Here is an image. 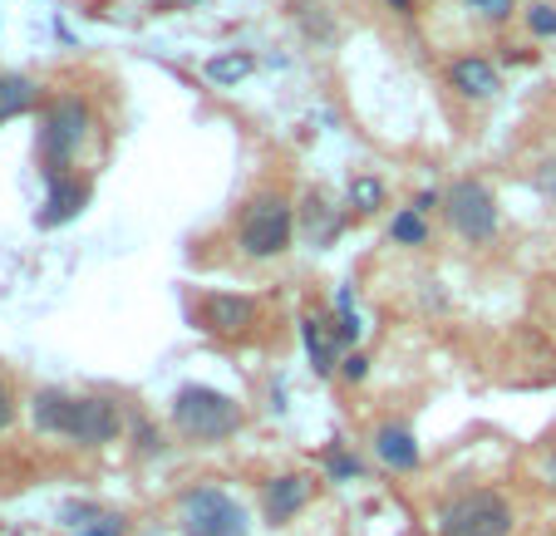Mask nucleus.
Segmentation results:
<instances>
[{
  "mask_svg": "<svg viewBox=\"0 0 556 536\" xmlns=\"http://www.w3.org/2000/svg\"><path fill=\"white\" fill-rule=\"evenodd\" d=\"M350 202H355L359 212H375L379 202H384V188H379L375 178H355L350 182Z\"/></svg>",
  "mask_w": 556,
  "mask_h": 536,
  "instance_id": "nucleus-22",
  "label": "nucleus"
},
{
  "mask_svg": "<svg viewBox=\"0 0 556 536\" xmlns=\"http://www.w3.org/2000/svg\"><path fill=\"white\" fill-rule=\"evenodd\" d=\"M11 419H15V404H11V390H5V379H0V433L11 429Z\"/></svg>",
  "mask_w": 556,
  "mask_h": 536,
  "instance_id": "nucleus-27",
  "label": "nucleus"
},
{
  "mask_svg": "<svg viewBox=\"0 0 556 536\" xmlns=\"http://www.w3.org/2000/svg\"><path fill=\"white\" fill-rule=\"evenodd\" d=\"M439 536H513V502L493 487H468L439 507Z\"/></svg>",
  "mask_w": 556,
  "mask_h": 536,
  "instance_id": "nucleus-4",
  "label": "nucleus"
},
{
  "mask_svg": "<svg viewBox=\"0 0 556 536\" xmlns=\"http://www.w3.org/2000/svg\"><path fill=\"white\" fill-rule=\"evenodd\" d=\"M173 429L192 443H222L242 429V409L231 394L212 390V384H182L173 394Z\"/></svg>",
  "mask_w": 556,
  "mask_h": 536,
  "instance_id": "nucleus-2",
  "label": "nucleus"
},
{
  "mask_svg": "<svg viewBox=\"0 0 556 536\" xmlns=\"http://www.w3.org/2000/svg\"><path fill=\"white\" fill-rule=\"evenodd\" d=\"M448 85L458 89L463 99H493L497 94V64L483 60V54H463V60L448 64Z\"/></svg>",
  "mask_w": 556,
  "mask_h": 536,
  "instance_id": "nucleus-13",
  "label": "nucleus"
},
{
  "mask_svg": "<svg viewBox=\"0 0 556 536\" xmlns=\"http://www.w3.org/2000/svg\"><path fill=\"white\" fill-rule=\"evenodd\" d=\"M252 320H256L252 295L212 291V295H202V305H198V326L207 330V335H237V330H247Z\"/></svg>",
  "mask_w": 556,
  "mask_h": 536,
  "instance_id": "nucleus-8",
  "label": "nucleus"
},
{
  "mask_svg": "<svg viewBox=\"0 0 556 536\" xmlns=\"http://www.w3.org/2000/svg\"><path fill=\"white\" fill-rule=\"evenodd\" d=\"M35 99H40L35 79H25V74H0V124H11V118L30 114Z\"/></svg>",
  "mask_w": 556,
  "mask_h": 536,
  "instance_id": "nucleus-14",
  "label": "nucleus"
},
{
  "mask_svg": "<svg viewBox=\"0 0 556 536\" xmlns=\"http://www.w3.org/2000/svg\"><path fill=\"white\" fill-rule=\"evenodd\" d=\"M433 207H443V197H439V192H419V197H414V212H419V217H429Z\"/></svg>",
  "mask_w": 556,
  "mask_h": 536,
  "instance_id": "nucleus-28",
  "label": "nucleus"
},
{
  "mask_svg": "<svg viewBox=\"0 0 556 536\" xmlns=\"http://www.w3.org/2000/svg\"><path fill=\"white\" fill-rule=\"evenodd\" d=\"M89 133V109L79 99H54L40 114V133H35V158H40L45 182L70 178V163Z\"/></svg>",
  "mask_w": 556,
  "mask_h": 536,
  "instance_id": "nucleus-3",
  "label": "nucleus"
},
{
  "mask_svg": "<svg viewBox=\"0 0 556 536\" xmlns=\"http://www.w3.org/2000/svg\"><path fill=\"white\" fill-rule=\"evenodd\" d=\"M375 458L384 468H394V473H414L419 468V438H414L404 423H379L375 429Z\"/></svg>",
  "mask_w": 556,
  "mask_h": 536,
  "instance_id": "nucleus-12",
  "label": "nucleus"
},
{
  "mask_svg": "<svg viewBox=\"0 0 556 536\" xmlns=\"http://www.w3.org/2000/svg\"><path fill=\"white\" fill-rule=\"evenodd\" d=\"M472 11H483L488 21H507L513 15V0H468Z\"/></svg>",
  "mask_w": 556,
  "mask_h": 536,
  "instance_id": "nucleus-26",
  "label": "nucleus"
},
{
  "mask_svg": "<svg viewBox=\"0 0 556 536\" xmlns=\"http://www.w3.org/2000/svg\"><path fill=\"white\" fill-rule=\"evenodd\" d=\"M389 5H394V11H409V5H414V0H389Z\"/></svg>",
  "mask_w": 556,
  "mask_h": 536,
  "instance_id": "nucleus-31",
  "label": "nucleus"
},
{
  "mask_svg": "<svg viewBox=\"0 0 556 536\" xmlns=\"http://www.w3.org/2000/svg\"><path fill=\"white\" fill-rule=\"evenodd\" d=\"M104 516V507H94V502H64L60 507V526H70V532H85L89 522H99Z\"/></svg>",
  "mask_w": 556,
  "mask_h": 536,
  "instance_id": "nucleus-20",
  "label": "nucleus"
},
{
  "mask_svg": "<svg viewBox=\"0 0 556 536\" xmlns=\"http://www.w3.org/2000/svg\"><path fill=\"white\" fill-rule=\"evenodd\" d=\"M134 448H138V458H153V452H163V433L148 419H134Z\"/></svg>",
  "mask_w": 556,
  "mask_h": 536,
  "instance_id": "nucleus-23",
  "label": "nucleus"
},
{
  "mask_svg": "<svg viewBox=\"0 0 556 536\" xmlns=\"http://www.w3.org/2000/svg\"><path fill=\"white\" fill-rule=\"evenodd\" d=\"M389 242H400V246H424V242H429V221H424L414 207H404L400 217L389 221Z\"/></svg>",
  "mask_w": 556,
  "mask_h": 536,
  "instance_id": "nucleus-17",
  "label": "nucleus"
},
{
  "mask_svg": "<svg viewBox=\"0 0 556 536\" xmlns=\"http://www.w3.org/2000/svg\"><path fill=\"white\" fill-rule=\"evenodd\" d=\"M178 532L182 536H252V516L222 487H188L178 497Z\"/></svg>",
  "mask_w": 556,
  "mask_h": 536,
  "instance_id": "nucleus-5",
  "label": "nucleus"
},
{
  "mask_svg": "<svg viewBox=\"0 0 556 536\" xmlns=\"http://www.w3.org/2000/svg\"><path fill=\"white\" fill-rule=\"evenodd\" d=\"M340 374H345L350 384H365V379H369V359L359 355V349H350V355L340 359Z\"/></svg>",
  "mask_w": 556,
  "mask_h": 536,
  "instance_id": "nucleus-25",
  "label": "nucleus"
},
{
  "mask_svg": "<svg viewBox=\"0 0 556 536\" xmlns=\"http://www.w3.org/2000/svg\"><path fill=\"white\" fill-rule=\"evenodd\" d=\"M320 468H326L330 483H355V477L365 473V463H359V458H355V452H350L340 438L326 443V452H320Z\"/></svg>",
  "mask_w": 556,
  "mask_h": 536,
  "instance_id": "nucleus-15",
  "label": "nucleus"
},
{
  "mask_svg": "<svg viewBox=\"0 0 556 536\" xmlns=\"http://www.w3.org/2000/svg\"><path fill=\"white\" fill-rule=\"evenodd\" d=\"M527 30L542 35V40H556V5H546V0L527 5Z\"/></svg>",
  "mask_w": 556,
  "mask_h": 536,
  "instance_id": "nucleus-21",
  "label": "nucleus"
},
{
  "mask_svg": "<svg viewBox=\"0 0 556 536\" xmlns=\"http://www.w3.org/2000/svg\"><path fill=\"white\" fill-rule=\"evenodd\" d=\"M305 232H311V242H315V246H326L330 237L340 232V217H330L326 202L311 197V202H305Z\"/></svg>",
  "mask_w": 556,
  "mask_h": 536,
  "instance_id": "nucleus-18",
  "label": "nucleus"
},
{
  "mask_svg": "<svg viewBox=\"0 0 556 536\" xmlns=\"http://www.w3.org/2000/svg\"><path fill=\"white\" fill-rule=\"evenodd\" d=\"M182 5H198V0H153V11H163V15H168V11H182Z\"/></svg>",
  "mask_w": 556,
  "mask_h": 536,
  "instance_id": "nucleus-29",
  "label": "nucleus"
},
{
  "mask_svg": "<svg viewBox=\"0 0 556 536\" xmlns=\"http://www.w3.org/2000/svg\"><path fill=\"white\" fill-rule=\"evenodd\" d=\"M542 188L556 197V163H546V173H542Z\"/></svg>",
  "mask_w": 556,
  "mask_h": 536,
  "instance_id": "nucleus-30",
  "label": "nucleus"
},
{
  "mask_svg": "<svg viewBox=\"0 0 556 536\" xmlns=\"http://www.w3.org/2000/svg\"><path fill=\"white\" fill-rule=\"evenodd\" d=\"M89 182L85 178H54L50 192H45V207L35 212V227L40 232H54V227H64V221H74L79 212L89 207Z\"/></svg>",
  "mask_w": 556,
  "mask_h": 536,
  "instance_id": "nucleus-9",
  "label": "nucleus"
},
{
  "mask_svg": "<svg viewBox=\"0 0 556 536\" xmlns=\"http://www.w3.org/2000/svg\"><path fill=\"white\" fill-rule=\"evenodd\" d=\"M30 419L50 438H70L79 448H104L124 433V413L118 404L99 399V394H70V390H40L30 399Z\"/></svg>",
  "mask_w": 556,
  "mask_h": 536,
  "instance_id": "nucleus-1",
  "label": "nucleus"
},
{
  "mask_svg": "<svg viewBox=\"0 0 556 536\" xmlns=\"http://www.w3.org/2000/svg\"><path fill=\"white\" fill-rule=\"evenodd\" d=\"M546 473H552V487H556V452H552V468H546Z\"/></svg>",
  "mask_w": 556,
  "mask_h": 536,
  "instance_id": "nucleus-32",
  "label": "nucleus"
},
{
  "mask_svg": "<svg viewBox=\"0 0 556 536\" xmlns=\"http://www.w3.org/2000/svg\"><path fill=\"white\" fill-rule=\"evenodd\" d=\"M295 237V212L281 192H262V197L247 202L242 221H237V242L247 256L266 261V256H281Z\"/></svg>",
  "mask_w": 556,
  "mask_h": 536,
  "instance_id": "nucleus-6",
  "label": "nucleus"
},
{
  "mask_svg": "<svg viewBox=\"0 0 556 536\" xmlns=\"http://www.w3.org/2000/svg\"><path fill=\"white\" fill-rule=\"evenodd\" d=\"M74 536H128V516L124 512H104L99 522H89L85 532H74Z\"/></svg>",
  "mask_w": 556,
  "mask_h": 536,
  "instance_id": "nucleus-24",
  "label": "nucleus"
},
{
  "mask_svg": "<svg viewBox=\"0 0 556 536\" xmlns=\"http://www.w3.org/2000/svg\"><path fill=\"white\" fill-rule=\"evenodd\" d=\"M330 326H336L340 345H350V349H355L359 335H365V326H359V310H355V301H350V285H340V291H336V320H330Z\"/></svg>",
  "mask_w": 556,
  "mask_h": 536,
  "instance_id": "nucleus-16",
  "label": "nucleus"
},
{
  "mask_svg": "<svg viewBox=\"0 0 556 536\" xmlns=\"http://www.w3.org/2000/svg\"><path fill=\"white\" fill-rule=\"evenodd\" d=\"M305 502H311V477H305V473H281V477H271V483H266V493H262L266 526H286Z\"/></svg>",
  "mask_w": 556,
  "mask_h": 536,
  "instance_id": "nucleus-10",
  "label": "nucleus"
},
{
  "mask_svg": "<svg viewBox=\"0 0 556 536\" xmlns=\"http://www.w3.org/2000/svg\"><path fill=\"white\" fill-rule=\"evenodd\" d=\"M443 212H448L453 232H458L463 242H493L497 237V202L483 182H472V178L453 182V188L443 192Z\"/></svg>",
  "mask_w": 556,
  "mask_h": 536,
  "instance_id": "nucleus-7",
  "label": "nucleus"
},
{
  "mask_svg": "<svg viewBox=\"0 0 556 536\" xmlns=\"http://www.w3.org/2000/svg\"><path fill=\"white\" fill-rule=\"evenodd\" d=\"M301 345H305V359H311V369L320 379L336 374L340 369V340H336V326H330L326 316H301Z\"/></svg>",
  "mask_w": 556,
  "mask_h": 536,
  "instance_id": "nucleus-11",
  "label": "nucleus"
},
{
  "mask_svg": "<svg viewBox=\"0 0 556 536\" xmlns=\"http://www.w3.org/2000/svg\"><path fill=\"white\" fill-rule=\"evenodd\" d=\"M252 54H217V60H207V79H217V85H237V79H247L252 74Z\"/></svg>",
  "mask_w": 556,
  "mask_h": 536,
  "instance_id": "nucleus-19",
  "label": "nucleus"
},
{
  "mask_svg": "<svg viewBox=\"0 0 556 536\" xmlns=\"http://www.w3.org/2000/svg\"><path fill=\"white\" fill-rule=\"evenodd\" d=\"M148 536H163V532H148Z\"/></svg>",
  "mask_w": 556,
  "mask_h": 536,
  "instance_id": "nucleus-33",
  "label": "nucleus"
}]
</instances>
